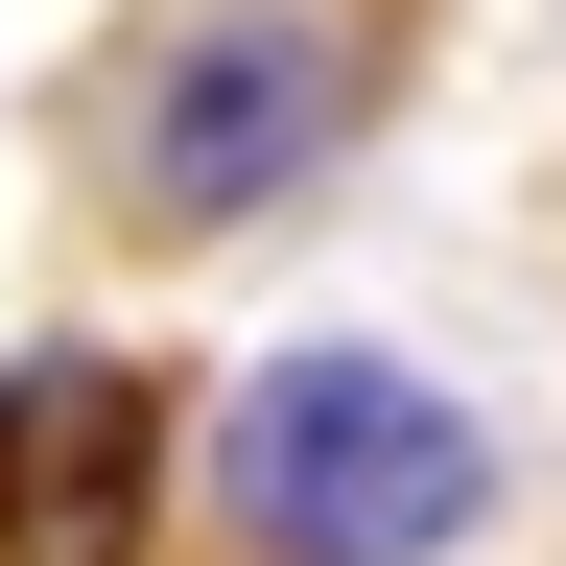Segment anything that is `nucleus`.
Segmentation results:
<instances>
[{
	"instance_id": "1",
	"label": "nucleus",
	"mask_w": 566,
	"mask_h": 566,
	"mask_svg": "<svg viewBox=\"0 0 566 566\" xmlns=\"http://www.w3.org/2000/svg\"><path fill=\"white\" fill-rule=\"evenodd\" d=\"M212 495H237L260 566H449L495 520V424L449 378H401V354L307 331V354H260L212 401Z\"/></svg>"
},
{
	"instance_id": "2",
	"label": "nucleus",
	"mask_w": 566,
	"mask_h": 566,
	"mask_svg": "<svg viewBox=\"0 0 566 566\" xmlns=\"http://www.w3.org/2000/svg\"><path fill=\"white\" fill-rule=\"evenodd\" d=\"M354 95H378L354 0H166L142 71H118V212L142 237H237L354 142Z\"/></svg>"
},
{
	"instance_id": "3",
	"label": "nucleus",
	"mask_w": 566,
	"mask_h": 566,
	"mask_svg": "<svg viewBox=\"0 0 566 566\" xmlns=\"http://www.w3.org/2000/svg\"><path fill=\"white\" fill-rule=\"evenodd\" d=\"M142 543H166V378L71 331L0 378V566H142Z\"/></svg>"
}]
</instances>
